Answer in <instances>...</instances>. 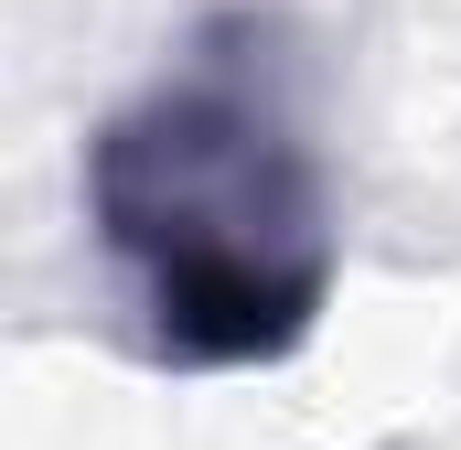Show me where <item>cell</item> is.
<instances>
[{"label":"cell","mask_w":461,"mask_h":450,"mask_svg":"<svg viewBox=\"0 0 461 450\" xmlns=\"http://www.w3.org/2000/svg\"><path fill=\"white\" fill-rule=\"evenodd\" d=\"M86 225L118 257L150 364H290L333 311L344 225L290 86V32L215 11L86 140Z\"/></svg>","instance_id":"1"}]
</instances>
